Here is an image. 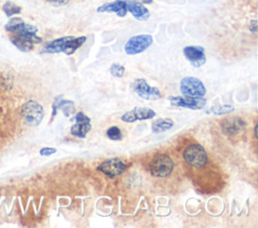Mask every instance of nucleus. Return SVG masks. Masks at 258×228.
Listing matches in <instances>:
<instances>
[{"instance_id": "1", "label": "nucleus", "mask_w": 258, "mask_h": 228, "mask_svg": "<svg viewBox=\"0 0 258 228\" xmlns=\"http://www.w3.org/2000/svg\"><path fill=\"white\" fill-rule=\"evenodd\" d=\"M174 161L170 157L165 154L156 155L149 164L150 174L154 177L166 178L168 177L174 170Z\"/></svg>"}, {"instance_id": "2", "label": "nucleus", "mask_w": 258, "mask_h": 228, "mask_svg": "<svg viewBox=\"0 0 258 228\" xmlns=\"http://www.w3.org/2000/svg\"><path fill=\"white\" fill-rule=\"evenodd\" d=\"M184 159L190 166L200 169L208 162V156L205 149L199 144H192L184 151Z\"/></svg>"}, {"instance_id": "3", "label": "nucleus", "mask_w": 258, "mask_h": 228, "mask_svg": "<svg viewBox=\"0 0 258 228\" xmlns=\"http://www.w3.org/2000/svg\"><path fill=\"white\" fill-rule=\"evenodd\" d=\"M45 112L38 103L30 101L25 103L21 108V117L24 122L31 126H37L44 119Z\"/></svg>"}, {"instance_id": "4", "label": "nucleus", "mask_w": 258, "mask_h": 228, "mask_svg": "<svg viewBox=\"0 0 258 228\" xmlns=\"http://www.w3.org/2000/svg\"><path fill=\"white\" fill-rule=\"evenodd\" d=\"M153 42V38L149 34H140L129 38L124 47V50L129 55H135L147 50Z\"/></svg>"}, {"instance_id": "5", "label": "nucleus", "mask_w": 258, "mask_h": 228, "mask_svg": "<svg viewBox=\"0 0 258 228\" xmlns=\"http://www.w3.org/2000/svg\"><path fill=\"white\" fill-rule=\"evenodd\" d=\"M181 93L189 97H204L206 88L202 81L194 77L184 78L181 81Z\"/></svg>"}, {"instance_id": "6", "label": "nucleus", "mask_w": 258, "mask_h": 228, "mask_svg": "<svg viewBox=\"0 0 258 228\" xmlns=\"http://www.w3.org/2000/svg\"><path fill=\"white\" fill-rule=\"evenodd\" d=\"M168 101L174 107L188 108L191 110H202L207 104V99L203 97H189V96H179L169 97Z\"/></svg>"}, {"instance_id": "7", "label": "nucleus", "mask_w": 258, "mask_h": 228, "mask_svg": "<svg viewBox=\"0 0 258 228\" xmlns=\"http://www.w3.org/2000/svg\"><path fill=\"white\" fill-rule=\"evenodd\" d=\"M132 88L134 92L143 99H147V101H156L162 98L161 91L154 88L150 87V85L147 82L146 80L143 79H137L132 83Z\"/></svg>"}, {"instance_id": "8", "label": "nucleus", "mask_w": 258, "mask_h": 228, "mask_svg": "<svg viewBox=\"0 0 258 228\" xmlns=\"http://www.w3.org/2000/svg\"><path fill=\"white\" fill-rule=\"evenodd\" d=\"M100 172L104 173L110 178H114L123 174L126 170L125 163L119 158H111L104 161L97 168Z\"/></svg>"}, {"instance_id": "9", "label": "nucleus", "mask_w": 258, "mask_h": 228, "mask_svg": "<svg viewBox=\"0 0 258 228\" xmlns=\"http://www.w3.org/2000/svg\"><path fill=\"white\" fill-rule=\"evenodd\" d=\"M11 42L18 49L22 51H30L34 49V45L42 42V39L37 35V33L28 34H14L11 37Z\"/></svg>"}, {"instance_id": "10", "label": "nucleus", "mask_w": 258, "mask_h": 228, "mask_svg": "<svg viewBox=\"0 0 258 228\" xmlns=\"http://www.w3.org/2000/svg\"><path fill=\"white\" fill-rule=\"evenodd\" d=\"M75 124L71 128V134L78 137L85 138L91 130V120L88 116H86L84 113L79 112L75 116Z\"/></svg>"}, {"instance_id": "11", "label": "nucleus", "mask_w": 258, "mask_h": 228, "mask_svg": "<svg viewBox=\"0 0 258 228\" xmlns=\"http://www.w3.org/2000/svg\"><path fill=\"white\" fill-rule=\"evenodd\" d=\"M155 112L149 108H142L137 107L125 113L121 117V121L125 123H133L136 121H143V120H149L155 117Z\"/></svg>"}, {"instance_id": "12", "label": "nucleus", "mask_w": 258, "mask_h": 228, "mask_svg": "<svg viewBox=\"0 0 258 228\" xmlns=\"http://www.w3.org/2000/svg\"><path fill=\"white\" fill-rule=\"evenodd\" d=\"M246 124L239 117L228 118L222 121L221 129L222 132L227 136H235L244 132Z\"/></svg>"}, {"instance_id": "13", "label": "nucleus", "mask_w": 258, "mask_h": 228, "mask_svg": "<svg viewBox=\"0 0 258 228\" xmlns=\"http://www.w3.org/2000/svg\"><path fill=\"white\" fill-rule=\"evenodd\" d=\"M184 54L187 60L195 67L203 66L206 63V54L205 49L202 47H185L184 49Z\"/></svg>"}, {"instance_id": "14", "label": "nucleus", "mask_w": 258, "mask_h": 228, "mask_svg": "<svg viewBox=\"0 0 258 228\" xmlns=\"http://www.w3.org/2000/svg\"><path fill=\"white\" fill-rule=\"evenodd\" d=\"M127 11L132 14V16L140 21H147L149 18V11L142 3L135 0H125Z\"/></svg>"}, {"instance_id": "15", "label": "nucleus", "mask_w": 258, "mask_h": 228, "mask_svg": "<svg viewBox=\"0 0 258 228\" xmlns=\"http://www.w3.org/2000/svg\"><path fill=\"white\" fill-rule=\"evenodd\" d=\"M97 12H114L116 13L119 17H124L127 14L126 2L125 0H116V1L108 2L97 8Z\"/></svg>"}, {"instance_id": "16", "label": "nucleus", "mask_w": 258, "mask_h": 228, "mask_svg": "<svg viewBox=\"0 0 258 228\" xmlns=\"http://www.w3.org/2000/svg\"><path fill=\"white\" fill-rule=\"evenodd\" d=\"M73 38V36H65L58 39H55L53 41L48 42V44L42 49L41 52L44 53H60L65 52L67 49L69 41Z\"/></svg>"}, {"instance_id": "17", "label": "nucleus", "mask_w": 258, "mask_h": 228, "mask_svg": "<svg viewBox=\"0 0 258 228\" xmlns=\"http://www.w3.org/2000/svg\"><path fill=\"white\" fill-rule=\"evenodd\" d=\"M61 109L66 117H70L72 114L75 113V105L73 102L67 101V99H63L62 97H58L55 98V101L53 105V116L55 115L56 111Z\"/></svg>"}, {"instance_id": "18", "label": "nucleus", "mask_w": 258, "mask_h": 228, "mask_svg": "<svg viewBox=\"0 0 258 228\" xmlns=\"http://www.w3.org/2000/svg\"><path fill=\"white\" fill-rule=\"evenodd\" d=\"M174 126L173 120H170L168 118H164V119H159L153 122L152 124V132L155 134L159 133H164L169 129H171Z\"/></svg>"}, {"instance_id": "19", "label": "nucleus", "mask_w": 258, "mask_h": 228, "mask_svg": "<svg viewBox=\"0 0 258 228\" xmlns=\"http://www.w3.org/2000/svg\"><path fill=\"white\" fill-rule=\"evenodd\" d=\"M86 39H87V37L86 36H80V37H74L73 36V38L69 41L67 49L65 50V53L67 55L73 54L79 48H81L85 44Z\"/></svg>"}, {"instance_id": "20", "label": "nucleus", "mask_w": 258, "mask_h": 228, "mask_svg": "<svg viewBox=\"0 0 258 228\" xmlns=\"http://www.w3.org/2000/svg\"><path fill=\"white\" fill-rule=\"evenodd\" d=\"M234 107L230 105H226V106H215L212 107L211 109L208 110L207 113L214 114V115H225V114L232 113L234 111Z\"/></svg>"}, {"instance_id": "21", "label": "nucleus", "mask_w": 258, "mask_h": 228, "mask_svg": "<svg viewBox=\"0 0 258 228\" xmlns=\"http://www.w3.org/2000/svg\"><path fill=\"white\" fill-rule=\"evenodd\" d=\"M3 11L6 14L7 16H12L14 14H18L21 12V7L17 5L16 3L7 1L4 5H3Z\"/></svg>"}, {"instance_id": "22", "label": "nucleus", "mask_w": 258, "mask_h": 228, "mask_svg": "<svg viewBox=\"0 0 258 228\" xmlns=\"http://www.w3.org/2000/svg\"><path fill=\"white\" fill-rule=\"evenodd\" d=\"M106 135L112 141H119V140L122 139L121 130L119 129L118 127H116V126L110 127L109 129L107 130V132H106Z\"/></svg>"}, {"instance_id": "23", "label": "nucleus", "mask_w": 258, "mask_h": 228, "mask_svg": "<svg viewBox=\"0 0 258 228\" xmlns=\"http://www.w3.org/2000/svg\"><path fill=\"white\" fill-rule=\"evenodd\" d=\"M110 74L115 78H122L125 73V67L119 64H113L109 68Z\"/></svg>"}, {"instance_id": "24", "label": "nucleus", "mask_w": 258, "mask_h": 228, "mask_svg": "<svg viewBox=\"0 0 258 228\" xmlns=\"http://www.w3.org/2000/svg\"><path fill=\"white\" fill-rule=\"evenodd\" d=\"M55 152H56V150H55V148H49V147H47V148H42V149L39 151V153H40L41 156H51V155L55 154Z\"/></svg>"}, {"instance_id": "25", "label": "nucleus", "mask_w": 258, "mask_h": 228, "mask_svg": "<svg viewBox=\"0 0 258 228\" xmlns=\"http://www.w3.org/2000/svg\"><path fill=\"white\" fill-rule=\"evenodd\" d=\"M48 1L55 6H62L68 4L70 2V0H48Z\"/></svg>"}, {"instance_id": "26", "label": "nucleus", "mask_w": 258, "mask_h": 228, "mask_svg": "<svg viewBox=\"0 0 258 228\" xmlns=\"http://www.w3.org/2000/svg\"><path fill=\"white\" fill-rule=\"evenodd\" d=\"M256 20H253V21H251L250 22V25H249V27H250V31L252 32V33H256Z\"/></svg>"}, {"instance_id": "27", "label": "nucleus", "mask_w": 258, "mask_h": 228, "mask_svg": "<svg viewBox=\"0 0 258 228\" xmlns=\"http://www.w3.org/2000/svg\"><path fill=\"white\" fill-rule=\"evenodd\" d=\"M137 1H138V2H140V3H146V4H150V3H152V1H153V0H137Z\"/></svg>"}]
</instances>
